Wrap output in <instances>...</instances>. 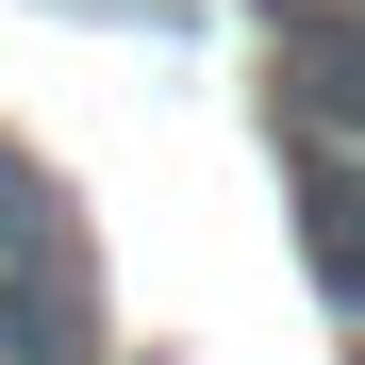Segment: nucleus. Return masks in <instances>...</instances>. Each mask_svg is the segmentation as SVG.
<instances>
[{
	"label": "nucleus",
	"instance_id": "obj_1",
	"mask_svg": "<svg viewBox=\"0 0 365 365\" xmlns=\"http://www.w3.org/2000/svg\"><path fill=\"white\" fill-rule=\"evenodd\" d=\"M282 133H299V166H365V17L282 34Z\"/></svg>",
	"mask_w": 365,
	"mask_h": 365
},
{
	"label": "nucleus",
	"instance_id": "obj_2",
	"mask_svg": "<svg viewBox=\"0 0 365 365\" xmlns=\"http://www.w3.org/2000/svg\"><path fill=\"white\" fill-rule=\"evenodd\" d=\"M299 232H316V282L365 316V166H299Z\"/></svg>",
	"mask_w": 365,
	"mask_h": 365
}]
</instances>
